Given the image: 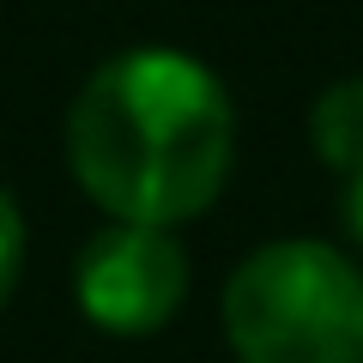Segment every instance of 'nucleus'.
<instances>
[{"instance_id": "20e7f679", "label": "nucleus", "mask_w": 363, "mask_h": 363, "mask_svg": "<svg viewBox=\"0 0 363 363\" xmlns=\"http://www.w3.org/2000/svg\"><path fill=\"white\" fill-rule=\"evenodd\" d=\"M309 133H315L321 164L339 169V182L357 176L363 169V79H345V85L327 91L309 116Z\"/></svg>"}, {"instance_id": "39448f33", "label": "nucleus", "mask_w": 363, "mask_h": 363, "mask_svg": "<svg viewBox=\"0 0 363 363\" xmlns=\"http://www.w3.org/2000/svg\"><path fill=\"white\" fill-rule=\"evenodd\" d=\"M18 267H25V218H18L13 194H0V309L18 285Z\"/></svg>"}, {"instance_id": "f03ea898", "label": "nucleus", "mask_w": 363, "mask_h": 363, "mask_svg": "<svg viewBox=\"0 0 363 363\" xmlns=\"http://www.w3.org/2000/svg\"><path fill=\"white\" fill-rule=\"evenodd\" d=\"M242 363H363V279L327 242H267L224 285Z\"/></svg>"}, {"instance_id": "423d86ee", "label": "nucleus", "mask_w": 363, "mask_h": 363, "mask_svg": "<svg viewBox=\"0 0 363 363\" xmlns=\"http://www.w3.org/2000/svg\"><path fill=\"white\" fill-rule=\"evenodd\" d=\"M339 218H345V230L357 236V248H363V169L345 176V188H339Z\"/></svg>"}, {"instance_id": "f257e3e1", "label": "nucleus", "mask_w": 363, "mask_h": 363, "mask_svg": "<svg viewBox=\"0 0 363 363\" xmlns=\"http://www.w3.org/2000/svg\"><path fill=\"white\" fill-rule=\"evenodd\" d=\"M230 97L176 49H128L85 79L67 116V164L116 224L169 230L218 200L230 176Z\"/></svg>"}, {"instance_id": "7ed1b4c3", "label": "nucleus", "mask_w": 363, "mask_h": 363, "mask_svg": "<svg viewBox=\"0 0 363 363\" xmlns=\"http://www.w3.org/2000/svg\"><path fill=\"white\" fill-rule=\"evenodd\" d=\"M73 291L91 327L116 339L157 333L188 297V255L169 230L145 224H109L85 242L73 267Z\"/></svg>"}]
</instances>
